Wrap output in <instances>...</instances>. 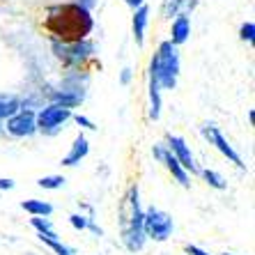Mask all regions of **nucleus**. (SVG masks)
Masks as SVG:
<instances>
[{"mask_svg": "<svg viewBox=\"0 0 255 255\" xmlns=\"http://www.w3.org/2000/svg\"><path fill=\"white\" fill-rule=\"evenodd\" d=\"M44 28L55 44H76L88 39L95 28V18L76 2H62L48 9Z\"/></svg>", "mask_w": 255, "mask_h": 255, "instance_id": "f257e3e1", "label": "nucleus"}, {"mask_svg": "<svg viewBox=\"0 0 255 255\" xmlns=\"http://www.w3.org/2000/svg\"><path fill=\"white\" fill-rule=\"evenodd\" d=\"M142 205H140V189L131 184L122 198L120 207V239L129 253H140L147 244V237L142 232Z\"/></svg>", "mask_w": 255, "mask_h": 255, "instance_id": "f03ea898", "label": "nucleus"}, {"mask_svg": "<svg viewBox=\"0 0 255 255\" xmlns=\"http://www.w3.org/2000/svg\"><path fill=\"white\" fill-rule=\"evenodd\" d=\"M149 74L156 78L161 90H175L179 78V51L175 44L161 42L159 51L149 62Z\"/></svg>", "mask_w": 255, "mask_h": 255, "instance_id": "7ed1b4c3", "label": "nucleus"}, {"mask_svg": "<svg viewBox=\"0 0 255 255\" xmlns=\"http://www.w3.org/2000/svg\"><path fill=\"white\" fill-rule=\"evenodd\" d=\"M71 108L62 106V104H46L35 113V125L37 131L44 133V136L53 138L58 136L60 131L65 129V125L71 120Z\"/></svg>", "mask_w": 255, "mask_h": 255, "instance_id": "20e7f679", "label": "nucleus"}, {"mask_svg": "<svg viewBox=\"0 0 255 255\" xmlns=\"http://www.w3.org/2000/svg\"><path fill=\"white\" fill-rule=\"evenodd\" d=\"M142 232H145V237L152 239V242H168L172 237V232H175V221L168 212L159 207H147L142 212Z\"/></svg>", "mask_w": 255, "mask_h": 255, "instance_id": "39448f33", "label": "nucleus"}, {"mask_svg": "<svg viewBox=\"0 0 255 255\" xmlns=\"http://www.w3.org/2000/svg\"><path fill=\"white\" fill-rule=\"evenodd\" d=\"M200 133H202V138H205V140L209 142V145H214V147L219 149L221 154L226 156L228 161H230V163H235V166L237 168H246V163H244V159L242 156H239V152L235 147H232L230 145V140H228L226 136H223V133H221V129L216 125H212V122H207V125H202L200 127Z\"/></svg>", "mask_w": 255, "mask_h": 255, "instance_id": "423d86ee", "label": "nucleus"}, {"mask_svg": "<svg viewBox=\"0 0 255 255\" xmlns=\"http://www.w3.org/2000/svg\"><path fill=\"white\" fill-rule=\"evenodd\" d=\"M152 156H154L159 163H163V166L168 168V172H170L172 179H175L179 186L191 189V175L184 170V168H182V163H179V161L170 154V149H168L163 142H156L154 147H152Z\"/></svg>", "mask_w": 255, "mask_h": 255, "instance_id": "0eeeda50", "label": "nucleus"}, {"mask_svg": "<svg viewBox=\"0 0 255 255\" xmlns=\"http://www.w3.org/2000/svg\"><path fill=\"white\" fill-rule=\"evenodd\" d=\"M166 147L170 149V154L182 163V168H184L189 175H200V166L196 163V156H193V152H191L189 142H186L182 136L168 133L166 136Z\"/></svg>", "mask_w": 255, "mask_h": 255, "instance_id": "6e6552de", "label": "nucleus"}, {"mask_svg": "<svg viewBox=\"0 0 255 255\" xmlns=\"http://www.w3.org/2000/svg\"><path fill=\"white\" fill-rule=\"evenodd\" d=\"M5 131L14 138H30L37 133V125H35V111H16L12 118L5 120Z\"/></svg>", "mask_w": 255, "mask_h": 255, "instance_id": "1a4fd4ad", "label": "nucleus"}, {"mask_svg": "<svg viewBox=\"0 0 255 255\" xmlns=\"http://www.w3.org/2000/svg\"><path fill=\"white\" fill-rule=\"evenodd\" d=\"M90 154V140L85 138V133H78L76 138H74V142H71V147H69V152H67L65 156H62V166H67V168H74V166H78L81 161L85 159V156Z\"/></svg>", "mask_w": 255, "mask_h": 255, "instance_id": "9d476101", "label": "nucleus"}, {"mask_svg": "<svg viewBox=\"0 0 255 255\" xmlns=\"http://www.w3.org/2000/svg\"><path fill=\"white\" fill-rule=\"evenodd\" d=\"M149 23V7L140 5L138 9H133V18H131V28H133V39L136 46L142 48L145 46V28Z\"/></svg>", "mask_w": 255, "mask_h": 255, "instance_id": "9b49d317", "label": "nucleus"}, {"mask_svg": "<svg viewBox=\"0 0 255 255\" xmlns=\"http://www.w3.org/2000/svg\"><path fill=\"white\" fill-rule=\"evenodd\" d=\"M191 35V21L186 14H179V16H175V21H172V28H170V39L168 42L175 44V46H182V44L189 39Z\"/></svg>", "mask_w": 255, "mask_h": 255, "instance_id": "f8f14e48", "label": "nucleus"}, {"mask_svg": "<svg viewBox=\"0 0 255 255\" xmlns=\"http://www.w3.org/2000/svg\"><path fill=\"white\" fill-rule=\"evenodd\" d=\"M62 51H67V53H60V58L65 55L69 62H81V60H85L95 51V46H92V42L83 39V42H76V44H62Z\"/></svg>", "mask_w": 255, "mask_h": 255, "instance_id": "ddd939ff", "label": "nucleus"}, {"mask_svg": "<svg viewBox=\"0 0 255 255\" xmlns=\"http://www.w3.org/2000/svg\"><path fill=\"white\" fill-rule=\"evenodd\" d=\"M196 7V0H163L161 5V14L166 18H172V16H179V14H186Z\"/></svg>", "mask_w": 255, "mask_h": 255, "instance_id": "4468645a", "label": "nucleus"}, {"mask_svg": "<svg viewBox=\"0 0 255 255\" xmlns=\"http://www.w3.org/2000/svg\"><path fill=\"white\" fill-rule=\"evenodd\" d=\"M21 209L28 212L30 216H44L48 219L51 214H53V205L46 200H37V198H30V200H23L21 202Z\"/></svg>", "mask_w": 255, "mask_h": 255, "instance_id": "2eb2a0df", "label": "nucleus"}, {"mask_svg": "<svg viewBox=\"0 0 255 255\" xmlns=\"http://www.w3.org/2000/svg\"><path fill=\"white\" fill-rule=\"evenodd\" d=\"M149 118L152 120H159L161 118V88L156 83V78L149 74Z\"/></svg>", "mask_w": 255, "mask_h": 255, "instance_id": "dca6fc26", "label": "nucleus"}, {"mask_svg": "<svg viewBox=\"0 0 255 255\" xmlns=\"http://www.w3.org/2000/svg\"><path fill=\"white\" fill-rule=\"evenodd\" d=\"M16 111H21V99H18L16 95L0 92V122H5L7 118H12Z\"/></svg>", "mask_w": 255, "mask_h": 255, "instance_id": "f3484780", "label": "nucleus"}, {"mask_svg": "<svg viewBox=\"0 0 255 255\" xmlns=\"http://www.w3.org/2000/svg\"><path fill=\"white\" fill-rule=\"evenodd\" d=\"M30 226L35 228V232H37V237L42 239V237H46V239H55L58 237V232H55V226H53V221L51 219H44V216H32L30 219Z\"/></svg>", "mask_w": 255, "mask_h": 255, "instance_id": "a211bd4d", "label": "nucleus"}, {"mask_svg": "<svg viewBox=\"0 0 255 255\" xmlns=\"http://www.w3.org/2000/svg\"><path fill=\"white\" fill-rule=\"evenodd\" d=\"M39 242L44 244V246H48V249L53 251L55 255H78V251L74 249V246H69V244H65L60 237H55V239H46V237H42Z\"/></svg>", "mask_w": 255, "mask_h": 255, "instance_id": "6ab92c4d", "label": "nucleus"}, {"mask_svg": "<svg viewBox=\"0 0 255 255\" xmlns=\"http://www.w3.org/2000/svg\"><path fill=\"white\" fill-rule=\"evenodd\" d=\"M200 175H202V179L207 182L212 189H216V191H226L228 189V182H226V177L221 175L219 170H212V168H205V170H200Z\"/></svg>", "mask_w": 255, "mask_h": 255, "instance_id": "aec40b11", "label": "nucleus"}, {"mask_svg": "<svg viewBox=\"0 0 255 255\" xmlns=\"http://www.w3.org/2000/svg\"><path fill=\"white\" fill-rule=\"evenodd\" d=\"M65 182H67V179L62 177V175H46V177L37 179V186H39V189H44V191H58V189H62V186H65Z\"/></svg>", "mask_w": 255, "mask_h": 255, "instance_id": "412c9836", "label": "nucleus"}, {"mask_svg": "<svg viewBox=\"0 0 255 255\" xmlns=\"http://www.w3.org/2000/svg\"><path fill=\"white\" fill-rule=\"evenodd\" d=\"M88 221H90V216H85L83 212H74V214H69V223H71V228H74V230H78V232H85V230H88Z\"/></svg>", "mask_w": 255, "mask_h": 255, "instance_id": "4be33fe9", "label": "nucleus"}, {"mask_svg": "<svg viewBox=\"0 0 255 255\" xmlns=\"http://www.w3.org/2000/svg\"><path fill=\"white\" fill-rule=\"evenodd\" d=\"M239 37H242V42L253 44V37H255V23L253 21H246V23L239 28Z\"/></svg>", "mask_w": 255, "mask_h": 255, "instance_id": "5701e85b", "label": "nucleus"}, {"mask_svg": "<svg viewBox=\"0 0 255 255\" xmlns=\"http://www.w3.org/2000/svg\"><path fill=\"white\" fill-rule=\"evenodd\" d=\"M71 120H74V122H76L81 129H88V131H95L97 129L95 122H92L90 118H85V115H81V113H78V115H71Z\"/></svg>", "mask_w": 255, "mask_h": 255, "instance_id": "b1692460", "label": "nucleus"}, {"mask_svg": "<svg viewBox=\"0 0 255 255\" xmlns=\"http://www.w3.org/2000/svg\"><path fill=\"white\" fill-rule=\"evenodd\" d=\"M184 253L186 255H212L209 251L200 249V246H196V244H186V246H184Z\"/></svg>", "mask_w": 255, "mask_h": 255, "instance_id": "393cba45", "label": "nucleus"}, {"mask_svg": "<svg viewBox=\"0 0 255 255\" xmlns=\"http://www.w3.org/2000/svg\"><path fill=\"white\" fill-rule=\"evenodd\" d=\"M16 186V182L9 177H0V191H12Z\"/></svg>", "mask_w": 255, "mask_h": 255, "instance_id": "a878e982", "label": "nucleus"}, {"mask_svg": "<svg viewBox=\"0 0 255 255\" xmlns=\"http://www.w3.org/2000/svg\"><path fill=\"white\" fill-rule=\"evenodd\" d=\"M120 83H122V85H129L131 83V69H129V67H125V69H122V74H120Z\"/></svg>", "mask_w": 255, "mask_h": 255, "instance_id": "bb28decb", "label": "nucleus"}, {"mask_svg": "<svg viewBox=\"0 0 255 255\" xmlns=\"http://www.w3.org/2000/svg\"><path fill=\"white\" fill-rule=\"evenodd\" d=\"M74 2H76V5H81V7H83V9H88V12H90V9H92V7L97 5V0H74Z\"/></svg>", "mask_w": 255, "mask_h": 255, "instance_id": "cd10ccee", "label": "nucleus"}, {"mask_svg": "<svg viewBox=\"0 0 255 255\" xmlns=\"http://www.w3.org/2000/svg\"><path fill=\"white\" fill-rule=\"evenodd\" d=\"M125 2L131 7V9H138L140 5H145V0H125Z\"/></svg>", "mask_w": 255, "mask_h": 255, "instance_id": "c85d7f7f", "label": "nucleus"}, {"mask_svg": "<svg viewBox=\"0 0 255 255\" xmlns=\"http://www.w3.org/2000/svg\"><path fill=\"white\" fill-rule=\"evenodd\" d=\"M221 255H239V253H221Z\"/></svg>", "mask_w": 255, "mask_h": 255, "instance_id": "c756f323", "label": "nucleus"}, {"mask_svg": "<svg viewBox=\"0 0 255 255\" xmlns=\"http://www.w3.org/2000/svg\"><path fill=\"white\" fill-rule=\"evenodd\" d=\"M0 131H2V127H0Z\"/></svg>", "mask_w": 255, "mask_h": 255, "instance_id": "7c9ffc66", "label": "nucleus"}]
</instances>
